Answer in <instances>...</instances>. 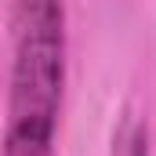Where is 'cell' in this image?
Returning a JSON list of instances; mask_svg holds the SVG:
<instances>
[{
	"mask_svg": "<svg viewBox=\"0 0 156 156\" xmlns=\"http://www.w3.org/2000/svg\"><path fill=\"white\" fill-rule=\"evenodd\" d=\"M66 83V4L11 0V102L7 127H58Z\"/></svg>",
	"mask_w": 156,
	"mask_h": 156,
	"instance_id": "obj_1",
	"label": "cell"
},
{
	"mask_svg": "<svg viewBox=\"0 0 156 156\" xmlns=\"http://www.w3.org/2000/svg\"><path fill=\"white\" fill-rule=\"evenodd\" d=\"M4 156H55V134L26 131V127H7Z\"/></svg>",
	"mask_w": 156,
	"mask_h": 156,
	"instance_id": "obj_2",
	"label": "cell"
},
{
	"mask_svg": "<svg viewBox=\"0 0 156 156\" xmlns=\"http://www.w3.org/2000/svg\"><path fill=\"white\" fill-rule=\"evenodd\" d=\"M113 156H149V131L138 116H127L116 131Z\"/></svg>",
	"mask_w": 156,
	"mask_h": 156,
	"instance_id": "obj_3",
	"label": "cell"
}]
</instances>
